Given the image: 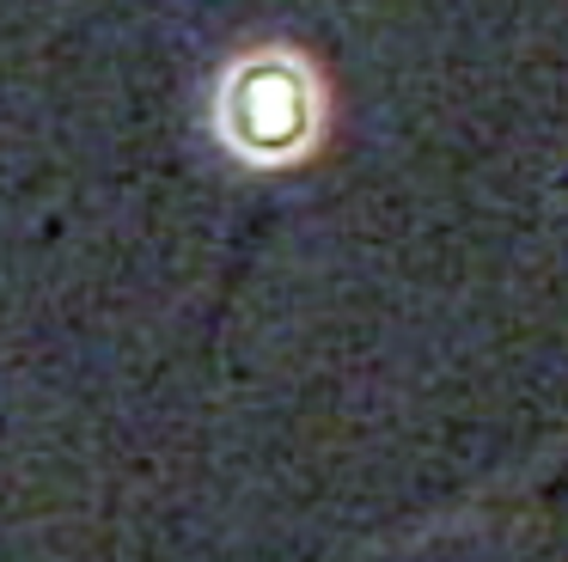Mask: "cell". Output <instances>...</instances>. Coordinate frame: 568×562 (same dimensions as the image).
<instances>
[]
</instances>
